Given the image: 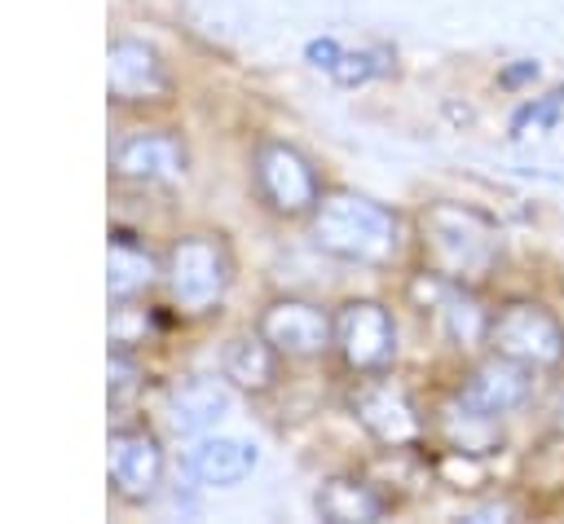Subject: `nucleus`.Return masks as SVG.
Wrapping results in <instances>:
<instances>
[{
    "label": "nucleus",
    "instance_id": "obj_15",
    "mask_svg": "<svg viewBox=\"0 0 564 524\" xmlns=\"http://www.w3.org/2000/svg\"><path fill=\"white\" fill-rule=\"evenodd\" d=\"M278 361H282V352L256 330V335L229 339L220 370H225V379H229L234 387H242V392H269L273 379H278Z\"/></svg>",
    "mask_w": 564,
    "mask_h": 524
},
{
    "label": "nucleus",
    "instance_id": "obj_23",
    "mask_svg": "<svg viewBox=\"0 0 564 524\" xmlns=\"http://www.w3.org/2000/svg\"><path fill=\"white\" fill-rule=\"evenodd\" d=\"M339 53H344V48H339L335 40H313V44H308V62H313V66H326V70L339 62Z\"/></svg>",
    "mask_w": 564,
    "mask_h": 524
},
{
    "label": "nucleus",
    "instance_id": "obj_9",
    "mask_svg": "<svg viewBox=\"0 0 564 524\" xmlns=\"http://www.w3.org/2000/svg\"><path fill=\"white\" fill-rule=\"evenodd\" d=\"M256 330H260L286 361H313V357H322L326 348H335V317H326L313 299H295V295L273 299V304L260 313Z\"/></svg>",
    "mask_w": 564,
    "mask_h": 524
},
{
    "label": "nucleus",
    "instance_id": "obj_19",
    "mask_svg": "<svg viewBox=\"0 0 564 524\" xmlns=\"http://www.w3.org/2000/svg\"><path fill=\"white\" fill-rule=\"evenodd\" d=\"M229 405V392L216 383V379H185L176 392H172V423L176 432H198V427H212Z\"/></svg>",
    "mask_w": 564,
    "mask_h": 524
},
{
    "label": "nucleus",
    "instance_id": "obj_6",
    "mask_svg": "<svg viewBox=\"0 0 564 524\" xmlns=\"http://www.w3.org/2000/svg\"><path fill=\"white\" fill-rule=\"evenodd\" d=\"M352 418L366 427V436L383 449H410L423 440L427 423H423V410L419 401L410 396L405 383L388 379V370L379 374H366L357 387H352Z\"/></svg>",
    "mask_w": 564,
    "mask_h": 524
},
{
    "label": "nucleus",
    "instance_id": "obj_10",
    "mask_svg": "<svg viewBox=\"0 0 564 524\" xmlns=\"http://www.w3.org/2000/svg\"><path fill=\"white\" fill-rule=\"evenodd\" d=\"M106 88L123 106H145V101H163L172 92V75H167V62L159 57L154 44L123 35V40H110Z\"/></svg>",
    "mask_w": 564,
    "mask_h": 524
},
{
    "label": "nucleus",
    "instance_id": "obj_21",
    "mask_svg": "<svg viewBox=\"0 0 564 524\" xmlns=\"http://www.w3.org/2000/svg\"><path fill=\"white\" fill-rule=\"evenodd\" d=\"M485 462L480 454H467V449H445L436 458V480L449 484V489H480L485 484Z\"/></svg>",
    "mask_w": 564,
    "mask_h": 524
},
{
    "label": "nucleus",
    "instance_id": "obj_8",
    "mask_svg": "<svg viewBox=\"0 0 564 524\" xmlns=\"http://www.w3.org/2000/svg\"><path fill=\"white\" fill-rule=\"evenodd\" d=\"M410 299L419 304V313L454 343V348H476L485 343L489 335V313L476 304L471 286L454 282V277H441V273H419L410 282Z\"/></svg>",
    "mask_w": 564,
    "mask_h": 524
},
{
    "label": "nucleus",
    "instance_id": "obj_13",
    "mask_svg": "<svg viewBox=\"0 0 564 524\" xmlns=\"http://www.w3.org/2000/svg\"><path fill=\"white\" fill-rule=\"evenodd\" d=\"M163 484V445L145 427H123L110 436V489L123 502H145Z\"/></svg>",
    "mask_w": 564,
    "mask_h": 524
},
{
    "label": "nucleus",
    "instance_id": "obj_16",
    "mask_svg": "<svg viewBox=\"0 0 564 524\" xmlns=\"http://www.w3.org/2000/svg\"><path fill=\"white\" fill-rule=\"evenodd\" d=\"M441 418V436H445V449H467V454H494L498 445H502V427H498V418L494 414H480V410H471L458 392L436 410Z\"/></svg>",
    "mask_w": 564,
    "mask_h": 524
},
{
    "label": "nucleus",
    "instance_id": "obj_4",
    "mask_svg": "<svg viewBox=\"0 0 564 524\" xmlns=\"http://www.w3.org/2000/svg\"><path fill=\"white\" fill-rule=\"evenodd\" d=\"M485 343L529 370H555L564 361V321L542 299H507L489 313Z\"/></svg>",
    "mask_w": 564,
    "mask_h": 524
},
{
    "label": "nucleus",
    "instance_id": "obj_1",
    "mask_svg": "<svg viewBox=\"0 0 564 524\" xmlns=\"http://www.w3.org/2000/svg\"><path fill=\"white\" fill-rule=\"evenodd\" d=\"M419 242L432 273L480 286L502 264V229L471 203H427L419 211Z\"/></svg>",
    "mask_w": 564,
    "mask_h": 524
},
{
    "label": "nucleus",
    "instance_id": "obj_20",
    "mask_svg": "<svg viewBox=\"0 0 564 524\" xmlns=\"http://www.w3.org/2000/svg\"><path fill=\"white\" fill-rule=\"evenodd\" d=\"M524 489L529 493H564V432L542 436L524 454Z\"/></svg>",
    "mask_w": 564,
    "mask_h": 524
},
{
    "label": "nucleus",
    "instance_id": "obj_12",
    "mask_svg": "<svg viewBox=\"0 0 564 524\" xmlns=\"http://www.w3.org/2000/svg\"><path fill=\"white\" fill-rule=\"evenodd\" d=\"M533 374H538V370H529V365H520V361H511V357H502V352H489L485 361H476V365L463 374L458 396H463L471 410L502 418V414H516L520 405H529V396H533Z\"/></svg>",
    "mask_w": 564,
    "mask_h": 524
},
{
    "label": "nucleus",
    "instance_id": "obj_3",
    "mask_svg": "<svg viewBox=\"0 0 564 524\" xmlns=\"http://www.w3.org/2000/svg\"><path fill=\"white\" fill-rule=\"evenodd\" d=\"M163 282L181 313H189V317L212 313L234 282V255H229L225 238L220 233H181L167 247Z\"/></svg>",
    "mask_w": 564,
    "mask_h": 524
},
{
    "label": "nucleus",
    "instance_id": "obj_7",
    "mask_svg": "<svg viewBox=\"0 0 564 524\" xmlns=\"http://www.w3.org/2000/svg\"><path fill=\"white\" fill-rule=\"evenodd\" d=\"M335 352L352 374H379L397 361V321L379 299H348L335 308Z\"/></svg>",
    "mask_w": 564,
    "mask_h": 524
},
{
    "label": "nucleus",
    "instance_id": "obj_14",
    "mask_svg": "<svg viewBox=\"0 0 564 524\" xmlns=\"http://www.w3.org/2000/svg\"><path fill=\"white\" fill-rule=\"evenodd\" d=\"M313 506L330 524H375L388 511L383 493L375 484H366L361 476H330V480H322Z\"/></svg>",
    "mask_w": 564,
    "mask_h": 524
},
{
    "label": "nucleus",
    "instance_id": "obj_17",
    "mask_svg": "<svg viewBox=\"0 0 564 524\" xmlns=\"http://www.w3.org/2000/svg\"><path fill=\"white\" fill-rule=\"evenodd\" d=\"M256 462H260L256 445L234 440V436L203 440V445L189 454V471H194L203 484H216V489H229V484L247 480V476L256 471Z\"/></svg>",
    "mask_w": 564,
    "mask_h": 524
},
{
    "label": "nucleus",
    "instance_id": "obj_11",
    "mask_svg": "<svg viewBox=\"0 0 564 524\" xmlns=\"http://www.w3.org/2000/svg\"><path fill=\"white\" fill-rule=\"evenodd\" d=\"M115 176L137 181V185H176L189 167L185 141L167 128H150V132H128L115 154H110Z\"/></svg>",
    "mask_w": 564,
    "mask_h": 524
},
{
    "label": "nucleus",
    "instance_id": "obj_24",
    "mask_svg": "<svg viewBox=\"0 0 564 524\" xmlns=\"http://www.w3.org/2000/svg\"><path fill=\"white\" fill-rule=\"evenodd\" d=\"M524 79H538V62H520V66H511V70L498 75V84H507V88H516Z\"/></svg>",
    "mask_w": 564,
    "mask_h": 524
},
{
    "label": "nucleus",
    "instance_id": "obj_22",
    "mask_svg": "<svg viewBox=\"0 0 564 524\" xmlns=\"http://www.w3.org/2000/svg\"><path fill=\"white\" fill-rule=\"evenodd\" d=\"M383 57H388V53H339V62L330 66V75L352 88V84H366V79L383 75V70H388Z\"/></svg>",
    "mask_w": 564,
    "mask_h": 524
},
{
    "label": "nucleus",
    "instance_id": "obj_2",
    "mask_svg": "<svg viewBox=\"0 0 564 524\" xmlns=\"http://www.w3.org/2000/svg\"><path fill=\"white\" fill-rule=\"evenodd\" d=\"M308 233L317 251L366 269H383L401 251V216L357 189H326L308 216Z\"/></svg>",
    "mask_w": 564,
    "mask_h": 524
},
{
    "label": "nucleus",
    "instance_id": "obj_5",
    "mask_svg": "<svg viewBox=\"0 0 564 524\" xmlns=\"http://www.w3.org/2000/svg\"><path fill=\"white\" fill-rule=\"evenodd\" d=\"M251 181H256L260 203H264L273 216H286V220L313 216V207H317L322 194H326L322 181H317V167H313L291 141H273V137L256 145Z\"/></svg>",
    "mask_w": 564,
    "mask_h": 524
},
{
    "label": "nucleus",
    "instance_id": "obj_18",
    "mask_svg": "<svg viewBox=\"0 0 564 524\" xmlns=\"http://www.w3.org/2000/svg\"><path fill=\"white\" fill-rule=\"evenodd\" d=\"M154 277H159L154 255L141 242H132L128 233H115L110 238V251H106V286H110V299H132Z\"/></svg>",
    "mask_w": 564,
    "mask_h": 524
}]
</instances>
